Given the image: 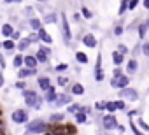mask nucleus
Wrapping results in <instances>:
<instances>
[{
  "instance_id": "obj_28",
  "label": "nucleus",
  "mask_w": 149,
  "mask_h": 135,
  "mask_svg": "<svg viewBox=\"0 0 149 135\" xmlns=\"http://www.w3.org/2000/svg\"><path fill=\"white\" fill-rule=\"evenodd\" d=\"M13 67L18 70V69H21V67H25V54L23 53H16L14 54V58H13Z\"/></svg>"
},
{
  "instance_id": "obj_20",
  "label": "nucleus",
  "mask_w": 149,
  "mask_h": 135,
  "mask_svg": "<svg viewBox=\"0 0 149 135\" xmlns=\"http://www.w3.org/2000/svg\"><path fill=\"white\" fill-rule=\"evenodd\" d=\"M88 121H90V114H86L83 109L74 114V123H76V125H86Z\"/></svg>"
},
{
  "instance_id": "obj_54",
  "label": "nucleus",
  "mask_w": 149,
  "mask_h": 135,
  "mask_svg": "<svg viewBox=\"0 0 149 135\" xmlns=\"http://www.w3.org/2000/svg\"><path fill=\"white\" fill-rule=\"evenodd\" d=\"M109 84H111V88H112V90H116V91L119 90V88H118V79H114V77H111V81H109Z\"/></svg>"
},
{
  "instance_id": "obj_18",
  "label": "nucleus",
  "mask_w": 149,
  "mask_h": 135,
  "mask_svg": "<svg viewBox=\"0 0 149 135\" xmlns=\"http://www.w3.org/2000/svg\"><path fill=\"white\" fill-rule=\"evenodd\" d=\"M65 112H53V114H49V118H47V121H49V125H63L65 123Z\"/></svg>"
},
{
  "instance_id": "obj_53",
  "label": "nucleus",
  "mask_w": 149,
  "mask_h": 135,
  "mask_svg": "<svg viewBox=\"0 0 149 135\" xmlns=\"http://www.w3.org/2000/svg\"><path fill=\"white\" fill-rule=\"evenodd\" d=\"M21 37H23V35H21V30H19V28H18V30H14V33H13V37H11V39H13V40H16V42H18V40H19V39H21Z\"/></svg>"
},
{
  "instance_id": "obj_15",
  "label": "nucleus",
  "mask_w": 149,
  "mask_h": 135,
  "mask_svg": "<svg viewBox=\"0 0 149 135\" xmlns=\"http://www.w3.org/2000/svg\"><path fill=\"white\" fill-rule=\"evenodd\" d=\"M51 84H53V83H51V77H49V76H37V86H39V90H40L42 93L47 91Z\"/></svg>"
},
{
  "instance_id": "obj_24",
  "label": "nucleus",
  "mask_w": 149,
  "mask_h": 135,
  "mask_svg": "<svg viewBox=\"0 0 149 135\" xmlns=\"http://www.w3.org/2000/svg\"><path fill=\"white\" fill-rule=\"evenodd\" d=\"M37 35H39V39H40V42H42V44H47V46H51V44H53V37H51V33H47V30H46L44 26L37 32Z\"/></svg>"
},
{
  "instance_id": "obj_37",
  "label": "nucleus",
  "mask_w": 149,
  "mask_h": 135,
  "mask_svg": "<svg viewBox=\"0 0 149 135\" xmlns=\"http://www.w3.org/2000/svg\"><path fill=\"white\" fill-rule=\"evenodd\" d=\"M130 54H132L133 58H139V56L142 54V42H137V44L133 46V49L130 51Z\"/></svg>"
},
{
  "instance_id": "obj_46",
  "label": "nucleus",
  "mask_w": 149,
  "mask_h": 135,
  "mask_svg": "<svg viewBox=\"0 0 149 135\" xmlns=\"http://www.w3.org/2000/svg\"><path fill=\"white\" fill-rule=\"evenodd\" d=\"M44 104H46V100H44V95H39V98H37V104H35V107H33V111H40Z\"/></svg>"
},
{
  "instance_id": "obj_25",
  "label": "nucleus",
  "mask_w": 149,
  "mask_h": 135,
  "mask_svg": "<svg viewBox=\"0 0 149 135\" xmlns=\"http://www.w3.org/2000/svg\"><path fill=\"white\" fill-rule=\"evenodd\" d=\"M74 58H76V63H77V65H88V63H90V56H88L84 51H76Z\"/></svg>"
},
{
  "instance_id": "obj_29",
  "label": "nucleus",
  "mask_w": 149,
  "mask_h": 135,
  "mask_svg": "<svg viewBox=\"0 0 149 135\" xmlns=\"http://www.w3.org/2000/svg\"><path fill=\"white\" fill-rule=\"evenodd\" d=\"M125 32H126V28L123 26V19H119V21H118V23L114 25V28H112L111 35H112V37H121V35H123Z\"/></svg>"
},
{
  "instance_id": "obj_40",
  "label": "nucleus",
  "mask_w": 149,
  "mask_h": 135,
  "mask_svg": "<svg viewBox=\"0 0 149 135\" xmlns=\"http://www.w3.org/2000/svg\"><path fill=\"white\" fill-rule=\"evenodd\" d=\"M14 88H16V90H19V91L26 90V88H28V84H26V79H18V81L14 83Z\"/></svg>"
},
{
  "instance_id": "obj_31",
  "label": "nucleus",
  "mask_w": 149,
  "mask_h": 135,
  "mask_svg": "<svg viewBox=\"0 0 149 135\" xmlns=\"http://www.w3.org/2000/svg\"><path fill=\"white\" fill-rule=\"evenodd\" d=\"M130 79H132V77H130L128 74H123V76L118 79V88H119V90L128 88V86H130Z\"/></svg>"
},
{
  "instance_id": "obj_21",
  "label": "nucleus",
  "mask_w": 149,
  "mask_h": 135,
  "mask_svg": "<svg viewBox=\"0 0 149 135\" xmlns=\"http://www.w3.org/2000/svg\"><path fill=\"white\" fill-rule=\"evenodd\" d=\"M2 49H4V53L13 54V53L16 51V40H13V39H4V40H2Z\"/></svg>"
},
{
  "instance_id": "obj_43",
  "label": "nucleus",
  "mask_w": 149,
  "mask_h": 135,
  "mask_svg": "<svg viewBox=\"0 0 149 135\" xmlns=\"http://www.w3.org/2000/svg\"><path fill=\"white\" fill-rule=\"evenodd\" d=\"M116 49H118L121 54H125V56H128V54H130V49H128V46H126V44H123V42H119V44L116 46Z\"/></svg>"
},
{
  "instance_id": "obj_39",
  "label": "nucleus",
  "mask_w": 149,
  "mask_h": 135,
  "mask_svg": "<svg viewBox=\"0 0 149 135\" xmlns=\"http://www.w3.org/2000/svg\"><path fill=\"white\" fill-rule=\"evenodd\" d=\"M118 111V107H116V100H107L105 102V112H116Z\"/></svg>"
},
{
  "instance_id": "obj_52",
  "label": "nucleus",
  "mask_w": 149,
  "mask_h": 135,
  "mask_svg": "<svg viewBox=\"0 0 149 135\" xmlns=\"http://www.w3.org/2000/svg\"><path fill=\"white\" fill-rule=\"evenodd\" d=\"M142 2V0H130V4H128V11H135L139 7V4Z\"/></svg>"
},
{
  "instance_id": "obj_59",
  "label": "nucleus",
  "mask_w": 149,
  "mask_h": 135,
  "mask_svg": "<svg viewBox=\"0 0 149 135\" xmlns=\"http://www.w3.org/2000/svg\"><path fill=\"white\" fill-rule=\"evenodd\" d=\"M32 2H37V4H46L47 0H32Z\"/></svg>"
},
{
  "instance_id": "obj_12",
  "label": "nucleus",
  "mask_w": 149,
  "mask_h": 135,
  "mask_svg": "<svg viewBox=\"0 0 149 135\" xmlns=\"http://www.w3.org/2000/svg\"><path fill=\"white\" fill-rule=\"evenodd\" d=\"M42 21H44V25H58L60 14L56 11H47L46 14H42Z\"/></svg>"
},
{
  "instance_id": "obj_19",
  "label": "nucleus",
  "mask_w": 149,
  "mask_h": 135,
  "mask_svg": "<svg viewBox=\"0 0 149 135\" xmlns=\"http://www.w3.org/2000/svg\"><path fill=\"white\" fill-rule=\"evenodd\" d=\"M14 30H16V28H14V25H13V23H9V21H7V23H4L2 26H0V33H2V37H4V39H11V37H13V33H14Z\"/></svg>"
},
{
  "instance_id": "obj_44",
  "label": "nucleus",
  "mask_w": 149,
  "mask_h": 135,
  "mask_svg": "<svg viewBox=\"0 0 149 135\" xmlns=\"http://www.w3.org/2000/svg\"><path fill=\"white\" fill-rule=\"evenodd\" d=\"M126 114H128V119H133V118H139L142 114V111L140 109H130V111H126Z\"/></svg>"
},
{
  "instance_id": "obj_61",
  "label": "nucleus",
  "mask_w": 149,
  "mask_h": 135,
  "mask_svg": "<svg viewBox=\"0 0 149 135\" xmlns=\"http://www.w3.org/2000/svg\"><path fill=\"white\" fill-rule=\"evenodd\" d=\"M21 2H23V0H16V4H21Z\"/></svg>"
},
{
  "instance_id": "obj_35",
  "label": "nucleus",
  "mask_w": 149,
  "mask_h": 135,
  "mask_svg": "<svg viewBox=\"0 0 149 135\" xmlns=\"http://www.w3.org/2000/svg\"><path fill=\"white\" fill-rule=\"evenodd\" d=\"M21 14H23V18L30 19V18L35 16V7H33V6H28V7H25V9L21 11Z\"/></svg>"
},
{
  "instance_id": "obj_6",
  "label": "nucleus",
  "mask_w": 149,
  "mask_h": 135,
  "mask_svg": "<svg viewBox=\"0 0 149 135\" xmlns=\"http://www.w3.org/2000/svg\"><path fill=\"white\" fill-rule=\"evenodd\" d=\"M72 102H74V95L68 91V88H65L63 93H58V98H56V102L53 104V107H54V109H63V107L70 105Z\"/></svg>"
},
{
  "instance_id": "obj_50",
  "label": "nucleus",
  "mask_w": 149,
  "mask_h": 135,
  "mask_svg": "<svg viewBox=\"0 0 149 135\" xmlns=\"http://www.w3.org/2000/svg\"><path fill=\"white\" fill-rule=\"evenodd\" d=\"M0 69H2V70L7 69V61H6V54H4V51H0Z\"/></svg>"
},
{
  "instance_id": "obj_16",
  "label": "nucleus",
  "mask_w": 149,
  "mask_h": 135,
  "mask_svg": "<svg viewBox=\"0 0 149 135\" xmlns=\"http://www.w3.org/2000/svg\"><path fill=\"white\" fill-rule=\"evenodd\" d=\"M68 91H70L74 97H83V95L86 93V88H84L83 83H72L70 88H68Z\"/></svg>"
},
{
  "instance_id": "obj_11",
  "label": "nucleus",
  "mask_w": 149,
  "mask_h": 135,
  "mask_svg": "<svg viewBox=\"0 0 149 135\" xmlns=\"http://www.w3.org/2000/svg\"><path fill=\"white\" fill-rule=\"evenodd\" d=\"M58 86H54V84H51L49 86V90L47 91H44V100H46V104L47 105H53L54 102H56V98H58V90H56Z\"/></svg>"
},
{
  "instance_id": "obj_17",
  "label": "nucleus",
  "mask_w": 149,
  "mask_h": 135,
  "mask_svg": "<svg viewBox=\"0 0 149 135\" xmlns=\"http://www.w3.org/2000/svg\"><path fill=\"white\" fill-rule=\"evenodd\" d=\"M42 26H44V21H42V18H39V16H33V18H30V19H28V28H30V32H39Z\"/></svg>"
},
{
  "instance_id": "obj_22",
  "label": "nucleus",
  "mask_w": 149,
  "mask_h": 135,
  "mask_svg": "<svg viewBox=\"0 0 149 135\" xmlns=\"http://www.w3.org/2000/svg\"><path fill=\"white\" fill-rule=\"evenodd\" d=\"M125 58H126V56L121 54L118 49H114V51L111 53V60H112V65H114V67H121V65L125 63Z\"/></svg>"
},
{
  "instance_id": "obj_47",
  "label": "nucleus",
  "mask_w": 149,
  "mask_h": 135,
  "mask_svg": "<svg viewBox=\"0 0 149 135\" xmlns=\"http://www.w3.org/2000/svg\"><path fill=\"white\" fill-rule=\"evenodd\" d=\"M142 56L149 58V40H142Z\"/></svg>"
},
{
  "instance_id": "obj_34",
  "label": "nucleus",
  "mask_w": 149,
  "mask_h": 135,
  "mask_svg": "<svg viewBox=\"0 0 149 135\" xmlns=\"http://www.w3.org/2000/svg\"><path fill=\"white\" fill-rule=\"evenodd\" d=\"M81 109H83V105H81V104L72 102L70 105H67V114H72V116H74V114H76L77 111H81Z\"/></svg>"
},
{
  "instance_id": "obj_48",
  "label": "nucleus",
  "mask_w": 149,
  "mask_h": 135,
  "mask_svg": "<svg viewBox=\"0 0 149 135\" xmlns=\"http://www.w3.org/2000/svg\"><path fill=\"white\" fill-rule=\"evenodd\" d=\"M72 21H74V23H81V21H83V14H81V11H79V13H77V11H74V13H72Z\"/></svg>"
},
{
  "instance_id": "obj_36",
  "label": "nucleus",
  "mask_w": 149,
  "mask_h": 135,
  "mask_svg": "<svg viewBox=\"0 0 149 135\" xmlns=\"http://www.w3.org/2000/svg\"><path fill=\"white\" fill-rule=\"evenodd\" d=\"M81 14H83V19H86V21H91V19H93V11L88 9L86 6L81 7Z\"/></svg>"
},
{
  "instance_id": "obj_42",
  "label": "nucleus",
  "mask_w": 149,
  "mask_h": 135,
  "mask_svg": "<svg viewBox=\"0 0 149 135\" xmlns=\"http://www.w3.org/2000/svg\"><path fill=\"white\" fill-rule=\"evenodd\" d=\"M68 70V63H58L56 67H54V72L56 74H63V72H67Z\"/></svg>"
},
{
  "instance_id": "obj_30",
  "label": "nucleus",
  "mask_w": 149,
  "mask_h": 135,
  "mask_svg": "<svg viewBox=\"0 0 149 135\" xmlns=\"http://www.w3.org/2000/svg\"><path fill=\"white\" fill-rule=\"evenodd\" d=\"M128 4H130V0H119V7H118V16L119 18H123L128 13Z\"/></svg>"
},
{
  "instance_id": "obj_23",
  "label": "nucleus",
  "mask_w": 149,
  "mask_h": 135,
  "mask_svg": "<svg viewBox=\"0 0 149 135\" xmlns=\"http://www.w3.org/2000/svg\"><path fill=\"white\" fill-rule=\"evenodd\" d=\"M135 32H137V37H139V39H140V42H142V40H146V37H147L149 26L140 19V23H139V26H137V30H135Z\"/></svg>"
},
{
  "instance_id": "obj_58",
  "label": "nucleus",
  "mask_w": 149,
  "mask_h": 135,
  "mask_svg": "<svg viewBox=\"0 0 149 135\" xmlns=\"http://www.w3.org/2000/svg\"><path fill=\"white\" fill-rule=\"evenodd\" d=\"M6 6H11V4H16V0H4Z\"/></svg>"
},
{
  "instance_id": "obj_14",
  "label": "nucleus",
  "mask_w": 149,
  "mask_h": 135,
  "mask_svg": "<svg viewBox=\"0 0 149 135\" xmlns=\"http://www.w3.org/2000/svg\"><path fill=\"white\" fill-rule=\"evenodd\" d=\"M35 74H39L37 69H28V67H21V69H18L16 76L18 79H28V77H33Z\"/></svg>"
},
{
  "instance_id": "obj_49",
  "label": "nucleus",
  "mask_w": 149,
  "mask_h": 135,
  "mask_svg": "<svg viewBox=\"0 0 149 135\" xmlns=\"http://www.w3.org/2000/svg\"><path fill=\"white\" fill-rule=\"evenodd\" d=\"M28 39H30V42L32 44H39L40 42V39H39V35H37V32H30V35H26Z\"/></svg>"
},
{
  "instance_id": "obj_3",
  "label": "nucleus",
  "mask_w": 149,
  "mask_h": 135,
  "mask_svg": "<svg viewBox=\"0 0 149 135\" xmlns=\"http://www.w3.org/2000/svg\"><path fill=\"white\" fill-rule=\"evenodd\" d=\"M118 119H116V116L112 114V112H104L102 114V119H100V128L104 130V132H114V130H118Z\"/></svg>"
},
{
  "instance_id": "obj_45",
  "label": "nucleus",
  "mask_w": 149,
  "mask_h": 135,
  "mask_svg": "<svg viewBox=\"0 0 149 135\" xmlns=\"http://www.w3.org/2000/svg\"><path fill=\"white\" fill-rule=\"evenodd\" d=\"M123 74H125V70L121 69V67H114V69H112V77L114 79H119Z\"/></svg>"
},
{
  "instance_id": "obj_8",
  "label": "nucleus",
  "mask_w": 149,
  "mask_h": 135,
  "mask_svg": "<svg viewBox=\"0 0 149 135\" xmlns=\"http://www.w3.org/2000/svg\"><path fill=\"white\" fill-rule=\"evenodd\" d=\"M93 77H95L97 83H104L105 81V70L102 69V51H98V54H97L95 69H93Z\"/></svg>"
},
{
  "instance_id": "obj_9",
  "label": "nucleus",
  "mask_w": 149,
  "mask_h": 135,
  "mask_svg": "<svg viewBox=\"0 0 149 135\" xmlns=\"http://www.w3.org/2000/svg\"><path fill=\"white\" fill-rule=\"evenodd\" d=\"M81 42L88 49H97L98 47V39H97V35L93 32H84L83 37H81Z\"/></svg>"
},
{
  "instance_id": "obj_27",
  "label": "nucleus",
  "mask_w": 149,
  "mask_h": 135,
  "mask_svg": "<svg viewBox=\"0 0 149 135\" xmlns=\"http://www.w3.org/2000/svg\"><path fill=\"white\" fill-rule=\"evenodd\" d=\"M25 67H28V69H37L39 60L35 58V54H25Z\"/></svg>"
},
{
  "instance_id": "obj_4",
  "label": "nucleus",
  "mask_w": 149,
  "mask_h": 135,
  "mask_svg": "<svg viewBox=\"0 0 149 135\" xmlns=\"http://www.w3.org/2000/svg\"><path fill=\"white\" fill-rule=\"evenodd\" d=\"M11 121L14 125H26L30 121V114H28V109L26 107H19V109H14L11 112Z\"/></svg>"
},
{
  "instance_id": "obj_1",
  "label": "nucleus",
  "mask_w": 149,
  "mask_h": 135,
  "mask_svg": "<svg viewBox=\"0 0 149 135\" xmlns=\"http://www.w3.org/2000/svg\"><path fill=\"white\" fill-rule=\"evenodd\" d=\"M51 125L47 119H42V118H35V119H30L26 125H25V135H42L46 132H49Z\"/></svg>"
},
{
  "instance_id": "obj_5",
  "label": "nucleus",
  "mask_w": 149,
  "mask_h": 135,
  "mask_svg": "<svg viewBox=\"0 0 149 135\" xmlns=\"http://www.w3.org/2000/svg\"><path fill=\"white\" fill-rule=\"evenodd\" d=\"M118 98H123L126 102H137L140 98V93L137 88H123V90H118Z\"/></svg>"
},
{
  "instance_id": "obj_60",
  "label": "nucleus",
  "mask_w": 149,
  "mask_h": 135,
  "mask_svg": "<svg viewBox=\"0 0 149 135\" xmlns=\"http://www.w3.org/2000/svg\"><path fill=\"white\" fill-rule=\"evenodd\" d=\"M142 21H144V23H146V25H147V26H149V16H147V18H146V19H142Z\"/></svg>"
},
{
  "instance_id": "obj_55",
  "label": "nucleus",
  "mask_w": 149,
  "mask_h": 135,
  "mask_svg": "<svg viewBox=\"0 0 149 135\" xmlns=\"http://www.w3.org/2000/svg\"><path fill=\"white\" fill-rule=\"evenodd\" d=\"M6 86V77H4V70L0 69V88H4Z\"/></svg>"
},
{
  "instance_id": "obj_10",
  "label": "nucleus",
  "mask_w": 149,
  "mask_h": 135,
  "mask_svg": "<svg viewBox=\"0 0 149 135\" xmlns=\"http://www.w3.org/2000/svg\"><path fill=\"white\" fill-rule=\"evenodd\" d=\"M139 67H140V65H139V60L132 56L130 60H126V67H125V74H128L130 77H132V76H135V74L139 72Z\"/></svg>"
},
{
  "instance_id": "obj_38",
  "label": "nucleus",
  "mask_w": 149,
  "mask_h": 135,
  "mask_svg": "<svg viewBox=\"0 0 149 135\" xmlns=\"http://www.w3.org/2000/svg\"><path fill=\"white\" fill-rule=\"evenodd\" d=\"M116 107H118V111H119V112H126V111H128L126 100H123V98H116Z\"/></svg>"
},
{
  "instance_id": "obj_7",
  "label": "nucleus",
  "mask_w": 149,
  "mask_h": 135,
  "mask_svg": "<svg viewBox=\"0 0 149 135\" xmlns=\"http://www.w3.org/2000/svg\"><path fill=\"white\" fill-rule=\"evenodd\" d=\"M21 97H23V100H25V105H26V109H33L35 107V104H37V98H39V93L35 91V90H23L21 91Z\"/></svg>"
},
{
  "instance_id": "obj_13",
  "label": "nucleus",
  "mask_w": 149,
  "mask_h": 135,
  "mask_svg": "<svg viewBox=\"0 0 149 135\" xmlns=\"http://www.w3.org/2000/svg\"><path fill=\"white\" fill-rule=\"evenodd\" d=\"M32 46H33V44L30 42V39H28V37H21V39L16 42V51H18V53L26 54V53H28V49H30Z\"/></svg>"
},
{
  "instance_id": "obj_57",
  "label": "nucleus",
  "mask_w": 149,
  "mask_h": 135,
  "mask_svg": "<svg viewBox=\"0 0 149 135\" xmlns=\"http://www.w3.org/2000/svg\"><path fill=\"white\" fill-rule=\"evenodd\" d=\"M140 4H142V7H144V9H146L147 13H149V0H142Z\"/></svg>"
},
{
  "instance_id": "obj_33",
  "label": "nucleus",
  "mask_w": 149,
  "mask_h": 135,
  "mask_svg": "<svg viewBox=\"0 0 149 135\" xmlns=\"http://www.w3.org/2000/svg\"><path fill=\"white\" fill-rule=\"evenodd\" d=\"M68 83H70V79H68L67 76L58 74V77H56V86H58V88H67V86H68Z\"/></svg>"
},
{
  "instance_id": "obj_51",
  "label": "nucleus",
  "mask_w": 149,
  "mask_h": 135,
  "mask_svg": "<svg viewBox=\"0 0 149 135\" xmlns=\"http://www.w3.org/2000/svg\"><path fill=\"white\" fill-rule=\"evenodd\" d=\"M105 102H107V100H98V102L95 104V109L100 111V112H105Z\"/></svg>"
},
{
  "instance_id": "obj_32",
  "label": "nucleus",
  "mask_w": 149,
  "mask_h": 135,
  "mask_svg": "<svg viewBox=\"0 0 149 135\" xmlns=\"http://www.w3.org/2000/svg\"><path fill=\"white\" fill-rule=\"evenodd\" d=\"M128 126H130V132H132L133 135H146V132H142V130H140V126H139L137 123H133V119H130V121H128Z\"/></svg>"
},
{
  "instance_id": "obj_62",
  "label": "nucleus",
  "mask_w": 149,
  "mask_h": 135,
  "mask_svg": "<svg viewBox=\"0 0 149 135\" xmlns=\"http://www.w3.org/2000/svg\"><path fill=\"white\" fill-rule=\"evenodd\" d=\"M0 49H2V40H0Z\"/></svg>"
},
{
  "instance_id": "obj_41",
  "label": "nucleus",
  "mask_w": 149,
  "mask_h": 135,
  "mask_svg": "<svg viewBox=\"0 0 149 135\" xmlns=\"http://www.w3.org/2000/svg\"><path fill=\"white\" fill-rule=\"evenodd\" d=\"M137 125L140 126V130H142V132H146V133L149 132V123H146V121L142 119V116H139V118H137Z\"/></svg>"
},
{
  "instance_id": "obj_26",
  "label": "nucleus",
  "mask_w": 149,
  "mask_h": 135,
  "mask_svg": "<svg viewBox=\"0 0 149 135\" xmlns=\"http://www.w3.org/2000/svg\"><path fill=\"white\" fill-rule=\"evenodd\" d=\"M35 58L39 60V65H47V63L51 61V56L46 54L42 49H37V51H35Z\"/></svg>"
},
{
  "instance_id": "obj_2",
  "label": "nucleus",
  "mask_w": 149,
  "mask_h": 135,
  "mask_svg": "<svg viewBox=\"0 0 149 135\" xmlns=\"http://www.w3.org/2000/svg\"><path fill=\"white\" fill-rule=\"evenodd\" d=\"M60 33H61V39H63V42L68 46L70 42H72V39H74V33H72V28H70V21H68V18H67V14L65 13H60Z\"/></svg>"
},
{
  "instance_id": "obj_56",
  "label": "nucleus",
  "mask_w": 149,
  "mask_h": 135,
  "mask_svg": "<svg viewBox=\"0 0 149 135\" xmlns=\"http://www.w3.org/2000/svg\"><path fill=\"white\" fill-rule=\"evenodd\" d=\"M118 132H119V135H123V133H125V132H126V126H125V125H121V123H119V125H118Z\"/></svg>"
}]
</instances>
